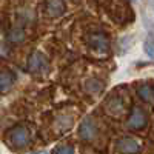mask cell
Wrapping results in <instances>:
<instances>
[{"mask_svg":"<svg viewBox=\"0 0 154 154\" xmlns=\"http://www.w3.org/2000/svg\"><path fill=\"white\" fill-rule=\"evenodd\" d=\"M148 125V114L145 109L139 108V106H134L130 117H128V122H126V126L130 128L131 131H140L146 128Z\"/></svg>","mask_w":154,"mask_h":154,"instance_id":"obj_2","label":"cell"},{"mask_svg":"<svg viewBox=\"0 0 154 154\" xmlns=\"http://www.w3.org/2000/svg\"><path fill=\"white\" fill-rule=\"evenodd\" d=\"M45 9L49 17H60L65 12V3L63 0H46Z\"/></svg>","mask_w":154,"mask_h":154,"instance_id":"obj_7","label":"cell"},{"mask_svg":"<svg viewBox=\"0 0 154 154\" xmlns=\"http://www.w3.org/2000/svg\"><path fill=\"white\" fill-rule=\"evenodd\" d=\"M116 148L120 154H137L140 151V143L134 137H122L117 140Z\"/></svg>","mask_w":154,"mask_h":154,"instance_id":"obj_5","label":"cell"},{"mask_svg":"<svg viewBox=\"0 0 154 154\" xmlns=\"http://www.w3.org/2000/svg\"><path fill=\"white\" fill-rule=\"evenodd\" d=\"M143 49L148 54V57H152V34H148L146 40L143 42Z\"/></svg>","mask_w":154,"mask_h":154,"instance_id":"obj_13","label":"cell"},{"mask_svg":"<svg viewBox=\"0 0 154 154\" xmlns=\"http://www.w3.org/2000/svg\"><path fill=\"white\" fill-rule=\"evenodd\" d=\"M54 154H75V149L72 145H63V146H57L54 149Z\"/></svg>","mask_w":154,"mask_h":154,"instance_id":"obj_12","label":"cell"},{"mask_svg":"<svg viewBox=\"0 0 154 154\" xmlns=\"http://www.w3.org/2000/svg\"><path fill=\"white\" fill-rule=\"evenodd\" d=\"M137 94H139V97L142 99L143 102H148V103H151V102H152V96H154V88H152L151 83L145 82V83H142V85H139Z\"/></svg>","mask_w":154,"mask_h":154,"instance_id":"obj_9","label":"cell"},{"mask_svg":"<svg viewBox=\"0 0 154 154\" xmlns=\"http://www.w3.org/2000/svg\"><path fill=\"white\" fill-rule=\"evenodd\" d=\"M49 68V62L46 59V56L40 51H34V53L29 56L28 59V69L31 72H35V74H43L46 72Z\"/></svg>","mask_w":154,"mask_h":154,"instance_id":"obj_3","label":"cell"},{"mask_svg":"<svg viewBox=\"0 0 154 154\" xmlns=\"http://www.w3.org/2000/svg\"><path fill=\"white\" fill-rule=\"evenodd\" d=\"M16 74L11 71H0V93H6L14 86Z\"/></svg>","mask_w":154,"mask_h":154,"instance_id":"obj_8","label":"cell"},{"mask_svg":"<svg viewBox=\"0 0 154 154\" xmlns=\"http://www.w3.org/2000/svg\"><path fill=\"white\" fill-rule=\"evenodd\" d=\"M25 37H26V35H25V31L22 28H12L8 32V40L11 43H20V42L25 40Z\"/></svg>","mask_w":154,"mask_h":154,"instance_id":"obj_11","label":"cell"},{"mask_svg":"<svg viewBox=\"0 0 154 154\" xmlns=\"http://www.w3.org/2000/svg\"><path fill=\"white\" fill-rule=\"evenodd\" d=\"M85 91L88 94H91V96L99 94V93L103 91V83H102L99 79H88L85 82Z\"/></svg>","mask_w":154,"mask_h":154,"instance_id":"obj_10","label":"cell"},{"mask_svg":"<svg viewBox=\"0 0 154 154\" xmlns=\"http://www.w3.org/2000/svg\"><path fill=\"white\" fill-rule=\"evenodd\" d=\"M29 140H31V133L22 125L14 126L8 133V143L14 149H23L25 146H28Z\"/></svg>","mask_w":154,"mask_h":154,"instance_id":"obj_1","label":"cell"},{"mask_svg":"<svg viewBox=\"0 0 154 154\" xmlns=\"http://www.w3.org/2000/svg\"><path fill=\"white\" fill-rule=\"evenodd\" d=\"M31 154H46L45 151H35V152H31Z\"/></svg>","mask_w":154,"mask_h":154,"instance_id":"obj_14","label":"cell"},{"mask_svg":"<svg viewBox=\"0 0 154 154\" xmlns=\"http://www.w3.org/2000/svg\"><path fill=\"white\" fill-rule=\"evenodd\" d=\"M79 137L85 142H93L97 137V125L93 119H85L79 126Z\"/></svg>","mask_w":154,"mask_h":154,"instance_id":"obj_4","label":"cell"},{"mask_svg":"<svg viewBox=\"0 0 154 154\" xmlns=\"http://www.w3.org/2000/svg\"><path fill=\"white\" fill-rule=\"evenodd\" d=\"M88 45L91 46L96 53L103 54V53H106L108 48H109V40H108V37L105 34L96 32V34H91L88 37Z\"/></svg>","mask_w":154,"mask_h":154,"instance_id":"obj_6","label":"cell"}]
</instances>
